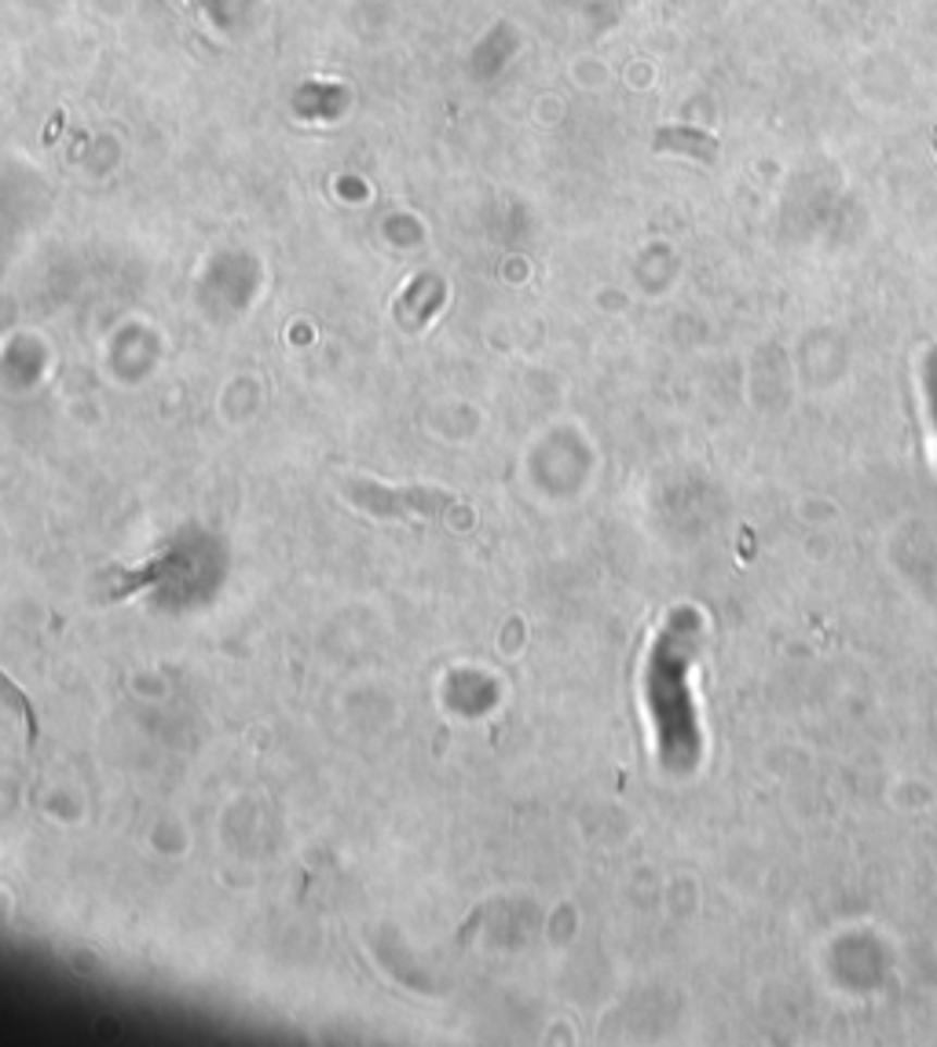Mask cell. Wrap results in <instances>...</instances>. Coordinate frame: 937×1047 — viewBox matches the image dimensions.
Segmentation results:
<instances>
[{"mask_svg":"<svg viewBox=\"0 0 937 1047\" xmlns=\"http://www.w3.org/2000/svg\"><path fill=\"white\" fill-rule=\"evenodd\" d=\"M703 649V616L692 608L670 612L649 644L641 670V700L652 722L659 765L692 773L703 762V725L692 700V667Z\"/></svg>","mask_w":937,"mask_h":1047,"instance_id":"cell-1","label":"cell"},{"mask_svg":"<svg viewBox=\"0 0 937 1047\" xmlns=\"http://www.w3.org/2000/svg\"><path fill=\"white\" fill-rule=\"evenodd\" d=\"M926 399H930V421H934V436H937V352L926 362Z\"/></svg>","mask_w":937,"mask_h":1047,"instance_id":"cell-2","label":"cell"}]
</instances>
